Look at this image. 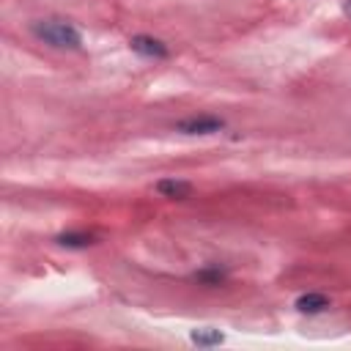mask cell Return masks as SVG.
Wrapping results in <instances>:
<instances>
[{
  "label": "cell",
  "mask_w": 351,
  "mask_h": 351,
  "mask_svg": "<svg viewBox=\"0 0 351 351\" xmlns=\"http://www.w3.org/2000/svg\"><path fill=\"white\" fill-rule=\"evenodd\" d=\"M33 36L55 49H80L82 47V33L69 22V19H58V16H49V19H38L33 22Z\"/></svg>",
  "instance_id": "cell-1"
},
{
  "label": "cell",
  "mask_w": 351,
  "mask_h": 351,
  "mask_svg": "<svg viewBox=\"0 0 351 351\" xmlns=\"http://www.w3.org/2000/svg\"><path fill=\"white\" fill-rule=\"evenodd\" d=\"M222 129H225V121L217 115H192V118H184L176 123V132H181V134H214Z\"/></svg>",
  "instance_id": "cell-2"
},
{
  "label": "cell",
  "mask_w": 351,
  "mask_h": 351,
  "mask_svg": "<svg viewBox=\"0 0 351 351\" xmlns=\"http://www.w3.org/2000/svg\"><path fill=\"white\" fill-rule=\"evenodd\" d=\"M129 47H132V52H137L140 58H151V60H165V58L170 55L167 44L159 41V38H154V36H132V38H129Z\"/></svg>",
  "instance_id": "cell-3"
},
{
  "label": "cell",
  "mask_w": 351,
  "mask_h": 351,
  "mask_svg": "<svg viewBox=\"0 0 351 351\" xmlns=\"http://www.w3.org/2000/svg\"><path fill=\"white\" fill-rule=\"evenodd\" d=\"M154 189L167 200H186L192 195V184L184 178H162V181H156Z\"/></svg>",
  "instance_id": "cell-4"
},
{
  "label": "cell",
  "mask_w": 351,
  "mask_h": 351,
  "mask_svg": "<svg viewBox=\"0 0 351 351\" xmlns=\"http://www.w3.org/2000/svg\"><path fill=\"white\" fill-rule=\"evenodd\" d=\"M329 304H332L329 296H326V293H315V291L302 293V296L296 299V310H299V313H307V315H318V313H324Z\"/></svg>",
  "instance_id": "cell-5"
},
{
  "label": "cell",
  "mask_w": 351,
  "mask_h": 351,
  "mask_svg": "<svg viewBox=\"0 0 351 351\" xmlns=\"http://www.w3.org/2000/svg\"><path fill=\"white\" fill-rule=\"evenodd\" d=\"M192 280H195V282H200V285L217 288V285H222V282L228 280V271H225L222 266L211 263V266H203V269H197V271L192 274Z\"/></svg>",
  "instance_id": "cell-6"
},
{
  "label": "cell",
  "mask_w": 351,
  "mask_h": 351,
  "mask_svg": "<svg viewBox=\"0 0 351 351\" xmlns=\"http://www.w3.org/2000/svg\"><path fill=\"white\" fill-rule=\"evenodd\" d=\"M55 241L60 247H69V250H85V247L96 244V236L93 233H85V230H69V233H60Z\"/></svg>",
  "instance_id": "cell-7"
},
{
  "label": "cell",
  "mask_w": 351,
  "mask_h": 351,
  "mask_svg": "<svg viewBox=\"0 0 351 351\" xmlns=\"http://www.w3.org/2000/svg\"><path fill=\"white\" fill-rule=\"evenodd\" d=\"M189 340H192L195 346H219V343L225 340V335H222L219 329H195V332L189 335Z\"/></svg>",
  "instance_id": "cell-8"
},
{
  "label": "cell",
  "mask_w": 351,
  "mask_h": 351,
  "mask_svg": "<svg viewBox=\"0 0 351 351\" xmlns=\"http://www.w3.org/2000/svg\"><path fill=\"white\" fill-rule=\"evenodd\" d=\"M343 14L351 19V0H343Z\"/></svg>",
  "instance_id": "cell-9"
}]
</instances>
